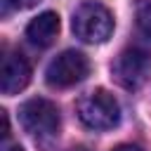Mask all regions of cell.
I'll use <instances>...</instances> for the list:
<instances>
[{"mask_svg": "<svg viewBox=\"0 0 151 151\" xmlns=\"http://www.w3.org/2000/svg\"><path fill=\"white\" fill-rule=\"evenodd\" d=\"M71 28L83 42H106L113 33V14L97 0H85L76 7Z\"/></svg>", "mask_w": 151, "mask_h": 151, "instance_id": "obj_1", "label": "cell"}, {"mask_svg": "<svg viewBox=\"0 0 151 151\" xmlns=\"http://www.w3.org/2000/svg\"><path fill=\"white\" fill-rule=\"evenodd\" d=\"M19 120H21V127L38 142L54 139L61 127V116H59L57 104L42 97L24 101L19 109Z\"/></svg>", "mask_w": 151, "mask_h": 151, "instance_id": "obj_2", "label": "cell"}, {"mask_svg": "<svg viewBox=\"0 0 151 151\" xmlns=\"http://www.w3.org/2000/svg\"><path fill=\"white\" fill-rule=\"evenodd\" d=\"M78 118L90 130H113L120 123V106L106 90H92L78 101Z\"/></svg>", "mask_w": 151, "mask_h": 151, "instance_id": "obj_3", "label": "cell"}, {"mask_svg": "<svg viewBox=\"0 0 151 151\" xmlns=\"http://www.w3.org/2000/svg\"><path fill=\"white\" fill-rule=\"evenodd\" d=\"M149 71H151V57L139 50V47H127L123 50L113 64H111V73H113V80L125 87V90H137L146 83L149 78Z\"/></svg>", "mask_w": 151, "mask_h": 151, "instance_id": "obj_4", "label": "cell"}, {"mask_svg": "<svg viewBox=\"0 0 151 151\" xmlns=\"http://www.w3.org/2000/svg\"><path fill=\"white\" fill-rule=\"evenodd\" d=\"M90 73V61L78 50H66L59 57H54L45 71V78L52 87H71Z\"/></svg>", "mask_w": 151, "mask_h": 151, "instance_id": "obj_5", "label": "cell"}, {"mask_svg": "<svg viewBox=\"0 0 151 151\" xmlns=\"http://www.w3.org/2000/svg\"><path fill=\"white\" fill-rule=\"evenodd\" d=\"M31 83V64L21 52H7L2 57V71H0V90L2 94L12 97L21 92Z\"/></svg>", "mask_w": 151, "mask_h": 151, "instance_id": "obj_6", "label": "cell"}, {"mask_svg": "<svg viewBox=\"0 0 151 151\" xmlns=\"http://www.w3.org/2000/svg\"><path fill=\"white\" fill-rule=\"evenodd\" d=\"M57 33H59V14L57 12H42L26 26V38L38 47L52 45Z\"/></svg>", "mask_w": 151, "mask_h": 151, "instance_id": "obj_7", "label": "cell"}, {"mask_svg": "<svg viewBox=\"0 0 151 151\" xmlns=\"http://www.w3.org/2000/svg\"><path fill=\"white\" fill-rule=\"evenodd\" d=\"M137 26L146 38H151V0H139V5H137Z\"/></svg>", "mask_w": 151, "mask_h": 151, "instance_id": "obj_8", "label": "cell"}, {"mask_svg": "<svg viewBox=\"0 0 151 151\" xmlns=\"http://www.w3.org/2000/svg\"><path fill=\"white\" fill-rule=\"evenodd\" d=\"M14 9H31V7H35L40 0H7Z\"/></svg>", "mask_w": 151, "mask_h": 151, "instance_id": "obj_9", "label": "cell"}, {"mask_svg": "<svg viewBox=\"0 0 151 151\" xmlns=\"http://www.w3.org/2000/svg\"><path fill=\"white\" fill-rule=\"evenodd\" d=\"M111 151H142V149L134 146V144H120V146H116V149H111Z\"/></svg>", "mask_w": 151, "mask_h": 151, "instance_id": "obj_10", "label": "cell"}, {"mask_svg": "<svg viewBox=\"0 0 151 151\" xmlns=\"http://www.w3.org/2000/svg\"><path fill=\"white\" fill-rule=\"evenodd\" d=\"M2 151H24V149H21V146H5Z\"/></svg>", "mask_w": 151, "mask_h": 151, "instance_id": "obj_11", "label": "cell"}]
</instances>
